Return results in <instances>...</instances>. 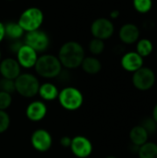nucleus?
I'll return each mask as SVG.
<instances>
[{
    "mask_svg": "<svg viewBox=\"0 0 157 158\" xmlns=\"http://www.w3.org/2000/svg\"><path fill=\"white\" fill-rule=\"evenodd\" d=\"M148 138H149V134L141 125L134 126L130 131V140L131 143L138 147L147 143Z\"/></svg>",
    "mask_w": 157,
    "mask_h": 158,
    "instance_id": "a211bd4d",
    "label": "nucleus"
},
{
    "mask_svg": "<svg viewBox=\"0 0 157 158\" xmlns=\"http://www.w3.org/2000/svg\"><path fill=\"white\" fill-rule=\"evenodd\" d=\"M81 67L85 73H87L89 75H95L101 71L102 63L97 57H95L93 56H85L81 62Z\"/></svg>",
    "mask_w": 157,
    "mask_h": 158,
    "instance_id": "f3484780",
    "label": "nucleus"
},
{
    "mask_svg": "<svg viewBox=\"0 0 157 158\" xmlns=\"http://www.w3.org/2000/svg\"><path fill=\"white\" fill-rule=\"evenodd\" d=\"M105 158H118L117 156H106Z\"/></svg>",
    "mask_w": 157,
    "mask_h": 158,
    "instance_id": "473e14b6",
    "label": "nucleus"
},
{
    "mask_svg": "<svg viewBox=\"0 0 157 158\" xmlns=\"http://www.w3.org/2000/svg\"><path fill=\"white\" fill-rule=\"evenodd\" d=\"M115 31L113 22L106 18H98L94 19L91 25V32L93 38L100 40H107L112 37Z\"/></svg>",
    "mask_w": 157,
    "mask_h": 158,
    "instance_id": "1a4fd4ad",
    "label": "nucleus"
},
{
    "mask_svg": "<svg viewBox=\"0 0 157 158\" xmlns=\"http://www.w3.org/2000/svg\"><path fill=\"white\" fill-rule=\"evenodd\" d=\"M16 59L19 62V66L23 69H28L34 68L35 63L38 59V53L29 45L23 44V45L16 54Z\"/></svg>",
    "mask_w": 157,
    "mask_h": 158,
    "instance_id": "f8f14e48",
    "label": "nucleus"
},
{
    "mask_svg": "<svg viewBox=\"0 0 157 158\" xmlns=\"http://www.w3.org/2000/svg\"><path fill=\"white\" fill-rule=\"evenodd\" d=\"M25 115L30 121L40 122L47 115V106L42 100H34L27 106Z\"/></svg>",
    "mask_w": 157,
    "mask_h": 158,
    "instance_id": "9b49d317",
    "label": "nucleus"
},
{
    "mask_svg": "<svg viewBox=\"0 0 157 158\" xmlns=\"http://www.w3.org/2000/svg\"><path fill=\"white\" fill-rule=\"evenodd\" d=\"M133 7L141 14L149 12L153 7V0H133Z\"/></svg>",
    "mask_w": 157,
    "mask_h": 158,
    "instance_id": "5701e85b",
    "label": "nucleus"
},
{
    "mask_svg": "<svg viewBox=\"0 0 157 158\" xmlns=\"http://www.w3.org/2000/svg\"><path fill=\"white\" fill-rule=\"evenodd\" d=\"M5 25V35L10 41L20 40L24 34V31L18 21H8Z\"/></svg>",
    "mask_w": 157,
    "mask_h": 158,
    "instance_id": "6ab92c4d",
    "label": "nucleus"
},
{
    "mask_svg": "<svg viewBox=\"0 0 157 158\" xmlns=\"http://www.w3.org/2000/svg\"><path fill=\"white\" fill-rule=\"evenodd\" d=\"M33 69L38 76L47 80L57 78L63 70L58 57L51 54H43L38 56Z\"/></svg>",
    "mask_w": 157,
    "mask_h": 158,
    "instance_id": "f03ea898",
    "label": "nucleus"
},
{
    "mask_svg": "<svg viewBox=\"0 0 157 158\" xmlns=\"http://www.w3.org/2000/svg\"><path fill=\"white\" fill-rule=\"evenodd\" d=\"M155 83V74L150 68L142 67L133 72L132 84L139 91H148Z\"/></svg>",
    "mask_w": 157,
    "mask_h": 158,
    "instance_id": "0eeeda50",
    "label": "nucleus"
},
{
    "mask_svg": "<svg viewBox=\"0 0 157 158\" xmlns=\"http://www.w3.org/2000/svg\"><path fill=\"white\" fill-rule=\"evenodd\" d=\"M71 140H72V138H70L69 136H63L59 140V143L64 148H69L70 144H71Z\"/></svg>",
    "mask_w": 157,
    "mask_h": 158,
    "instance_id": "c85d7f7f",
    "label": "nucleus"
},
{
    "mask_svg": "<svg viewBox=\"0 0 157 158\" xmlns=\"http://www.w3.org/2000/svg\"><path fill=\"white\" fill-rule=\"evenodd\" d=\"M139 158H157V143L153 142H147L138 150Z\"/></svg>",
    "mask_w": 157,
    "mask_h": 158,
    "instance_id": "aec40b11",
    "label": "nucleus"
},
{
    "mask_svg": "<svg viewBox=\"0 0 157 158\" xmlns=\"http://www.w3.org/2000/svg\"><path fill=\"white\" fill-rule=\"evenodd\" d=\"M10 117L6 111L0 110V134L6 132L10 126Z\"/></svg>",
    "mask_w": 157,
    "mask_h": 158,
    "instance_id": "a878e982",
    "label": "nucleus"
},
{
    "mask_svg": "<svg viewBox=\"0 0 157 158\" xmlns=\"http://www.w3.org/2000/svg\"><path fill=\"white\" fill-rule=\"evenodd\" d=\"M57 100L62 108L67 111H76L80 109L84 102V97L81 90L73 86H67L59 91Z\"/></svg>",
    "mask_w": 157,
    "mask_h": 158,
    "instance_id": "20e7f679",
    "label": "nucleus"
},
{
    "mask_svg": "<svg viewBox=\"0 0 157 158\" xmlns=\"http://www.w3.org/2000/svg\"><path fill=\"white\" fill-rule=\"evenodd\" d=\"M23 43L31 47L37 53H43L49 48L50 37L45 31L39 29L36 31L26 32Z\"/></svg>",
    "mask_w": 157,
    "mask_h": 158,
    "instance_id": "423d86ee",
    "label": "nucleus"
},
{
    "mask_svg": "<svg viewBox=\"0 0 157 158\" xmlns=\"http://www.w3.org/2000/svg\"><path fill=\"white\" fill-rule=\"evenodd\" d=\"M15 90L20 96L24 98H33L38 94L40 81L38 78L32 73H20L14 81Z\"/></svg>",
    "mask_w": 157,
    "mask_h": 158,
    "instance_id": "7ed1b4c3",
    "label": "nucleus"
},
{
    "mask_svg": "<svg viewBox=\"0 0 157 158\" xmlns=\"http://www.w3.org/2000/svg\"><path fill=\"white\" fill-rule=\"evenodd\" d=\"M141 126L147 131L149 135L155 134L157 131V123L155 120L151 117V118H146L142 121Z\"/></svg>",
    "mask_w": 157,
    "mask_h": 158,
    "instance_id": "b1692460",
    "label": "nucleus"
},
{
    "mask_svg": "<svg viewBox=\"0 0 157 158\" xmlns=\"http://www.w3.org/2000/svg\"><path fill=\"white\" fill-rule=\"evenodd\" d=\"M118 36L122 43L126 44H132L138 42L140 38V30L133 23H126L120 28Z\"/></svg>",
    "mask_w": 157,
    "mask_h": 158,
    "instance_id": "2eb2a0df",
    "label": "nucleus"
},
{
    "mask_svg": "<svg viewBox=\"0 0 157 158\" xmlns=\"http://www.w3.org/2000/svg\"><path fill=\"white\" fill-rule=\"evenodd\" d=\"M152 118L155 120V122L157 123V103L156 105L155 106L154 109H153V116H152Z\"/></svg>",
    "mask_w": 157,
    "mask_h": 158,
    "instance_id": "2f4dec72",
    "label": "nucleus"
},
{
    "mask_svg": "<svg viewBox=\"0 0 157 158\" xmlns=\"http://www.w3.org/2000/svg\"><path fill=\"white\" fill-rule=\"evenodd\" d=\"M69 149L76 157L87 158L92 155L93 146L91 140L86 136L77 135L72 138Z\"/></svg>",
    "mask_w": 157,
    "mask_h": 158,
    "instance_id": "9d476101",
    "label": "nucleus"
},
{
    "mask_svg": "<svg viewBox=\"0 0 157 158\" xmlns=\"http://www.w3.org/2000/svg\"><path fill=\"white\" fill-rule=\"evenodd\" d=\"M6 1H14V0H6Z\"/></svg>",
    "mask_w": 157,
    "mask_h": 158,
    "instance_id": "f704fd0d",
    "label": "nucleus"
},
{
    "mask_svg": "<svg viewBox=\"0 0 157 158\" xmlns=\"http://www.w3.org/2000/svg\"><path fill=\"white\" fill-rule=\"evenodd\" d=\"M43 13L39 7L31 6L20 14L18 22L24 31L29 32L39 30L43 22Z\"/></svg>",
    "mask_w": 157,
    "mask_h": 158,
    "instance_id": "39448f33",
    "label": "nucleus"
},
{
    "mask_svg": "<svg viewBox=\"0 0 157 158\" xmlns=\"http://www.w3.org/2000/svg\"><path fill=\"white\" fill-rule=\"evenodd\" d=\"M31 144L39 153L48 152L53 145V137L45 129H37L31 135Z\"/></svg>",
    "mask_w": 157,
    "mask_h": 158,
    "instance_id": "6e6552de",
    "label": "nucleus"
},
{
    "mask_svg": "<svg viewBox=\"0 0 157 158\" xmlns=\"http://www.w3.org/2000/svg\"><path fill=\"white\" fill-rule=\"evenodd\" d=\"M156 58H157V53H156Z\"/></svg>",
    "mask_w": 157,
    "mask_h": 158,
    "instance_id": "c9c22d12",
    "label": "nucleus"
},
{
    "mask_svg": "<svg viewBox=\"0 0 157 158\" xmlns=\"http://www.w3.org/2000/svg\"><path fill=\"white\" fill-rule=\"evenodd\" d=\"M12 104V94L0 91V110L6 111Z\"/></svg>",
    "mask_w": 157,
    "mask_h": 158,
    "instance_id": "bb28decb",
    "label": "nucleus"
},
{
    "mask_svg": "<svg viewBox=\"0 0 157 158\" xmlns=\"http://www.w3.org/2000/svg\"><path fill=\"white\" fill-rule=\"evenodd\" d=\"M21 73V67L17 59L6 57L0 61V75L2 78L15 81Z\"/></svg>",
    "mask_w": 157,
    "mask_h": 158,
    "instance_id": "ddd939ff",
    "label": "nucleus"
},
{
    "mask_svg": "<svg viewBox=\"0 0 157 158\" xmlns=\"http://www.w3.org/2000/svg\"><path fill=\"white\" fill-rule=\"evenodd\" d=\"M105 42L103 40L97 39V38H93L88 45V48L90 50V52L93 55V56H99L101 55L104 50H105Z\"/></svg>",
    "mask_w": 157,
    "mask_h": 158,
    "instance_id": "4be33fe9",
    "label": "nucleus"
},
{
    "mask_svg": "<svg viewBox=\"0 0 157 158\" xmlns=\"http://www.w3.org/2000/svg\"><path fill=\"white\" fill-rule=\"evenodd\" d=\"M6 35H5V25L3 22L0 21V43L5 39Z\"/></svg>",
    "mask_w": 157,
    "mask_h": 158,
    "instance_id": "c756f323",
    "label": "nucleus"
},
{
    "mask_svg": "<svg viewBox=\"0 0 157 158\" xmlns=\"http://www.w3.org/2000/svg\"><path fill=\"white\" fill-rule=\"evenodd\" d=\"M57 57L63 68L67 69H75L81 67V62L85 57V51L80 43L68 41L61 45Z\"/></svg>",
    "mask_w": 157,
    "mask_h": 158,
    "instance_id": "f257e3e1",
    "label": "nucleus"
},
{
    "mask_svg": "<svg viewBox=\"0 0 157 158\" xmlns=\"http://www.w3.org/2000/svg\"><path fill=\"white\" fill-rule=\"evenodd\" d=\"M59 90L56 84L53 82L47 81L40 84L38 95L43 102H52L57 99Z\"/></svg>",
    "mask_w": 157,
    "mask_h": 158,
    "instance_id": "dca6fc26",
    "label": "nucleus"
},
{
    "mask_svg": "<svg viewBox=\"0 0 157 158\" xmlns=\"http://www.w3.org/2000/svg\"><path fill=\"white\" fill-rule=\"evenodd\" d=\"M23 44L24 43H23V41L21 39L20 40H13V41H11L8 48H9V50H10V52L12 54L16 55L18 53V51L19 50V48L23 45Z\"/></svg>",
    "mask_w": 157,
    "mask_h": 158,
    "instance_id": "cd10ccee",
    "label": "nucleus"
},
{
    "mask_svg": "<svg viewBox=\"0 0 157 158\" xmlns=\"http://www.w3.org/2000/svg\"><path fill=\"white\" fill-rule=\"evenodd\" d=\"M120 64L123 69L133 73L143 67V57L137 52H128L121 57Z\"/></svg>",
    "mask_w": 157,
    "mask_h": 158,
    "instance_id": "4468645a",
    "label": "nucleus"
},
{
    "mask_svg": "<svg viewBox=\"0 0 157 158\" xmlns=\"http://www.w3.org/2000/svg\"><path fill=\"white\" fill-rule=\"evenodd\" d=\"M1 58H2V53H1V51H0V61H1Z\"/></svg>",
    "mask_w": 157,
    "mask_h": 158,
    "instance_id": "72a5a7b5",
    "label": "nucleus"
},
{
    "mask_svg": "<svg viewBox=\"0 0 157 158\" xmlns=\"http://www.w3.org/2000/svg\"><path fill=\"white\" fill-rule=\"evenodd\" d=\"M154 50V45L151 40L149 39H141L138 41L136 45V52L142 56H149Z\"/></svg>",
    "mask_w": 157,
    "mask_h": 158,
    "instance_id": "412c9836",
    "label": "nucleus"
},
{
    "mask_svg": "<svg viewBox=\"0 0 157 158\" xmlns=\"http://www.w3.org/2000/svg\"><path fill=\"white\" fill-rule=\"evenodd\" d=\"M119 14H120V12H119L118 9H114V10H112V11L110 12V18H111L112 19H118V18L119 17Z\"/></svg>",
    "mask_w": 157,
    "mask_h": 158,
    "instance_id": "7c9ffc66",
    "label": "nucleus"
},
{
    "mask_svg": "<svg viewBox=\"0 0 157 158\" xmlns=\"http://www.w3.org/2000/svg\"><path fill=\"white\" fill-rule=\"evenodd\" d=\"M0 91L12 94L16 92L15 90V81L13 80H8L5 78L0 79Z\"/></svg>",
    "mask_w": 157,
    "mask_h": 158,
    "instance_id": "393cba45",
    "label": "nucleus"
}]
</instances>
